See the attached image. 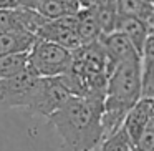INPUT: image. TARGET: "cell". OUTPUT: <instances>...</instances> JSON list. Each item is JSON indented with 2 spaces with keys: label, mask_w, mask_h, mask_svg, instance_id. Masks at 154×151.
Here are the masks:
<instances>
[{
  "label": "cell",
  "mask_w": 154,
  "mask_h": 151,
  "mask_svg": "<svg viewBox=\"0 0 154 151\" xmlns=\"http://www.w3.org/2000/svg\"><path fill=\"white\" fill-rule=\"evenodd\" d=\"M103 98L71 96L50 118L70 151H93L104 136Z\"/></svg>",
  "instance_id": "6da1fadb"
},
{
  "label": "cell",
  "mask_w": 154,
  "mask_h": 151,
  "mask_svg": "<svg viewBox=\"0 0 154 151\" xmlns=\"http://www.w3.org/2000/svg\"><path fill=\"white\" fill-rule=\"evenodd\" d=\"M141 98H143V61H141V57L128 58V60L114 65L108 77L106 95H104V136L123 126L128 111Z\"/></svg>",
  "instance_id": "7a4b0ae2"
},
{
  "label": "cell",
  "mask_w": 154,
  "mask_h": 151,
  "mask_svg": "<svg viewBox=\"0 0 154 151\" xmlns=\"http://www.w3.org/2000/svg\"><path fill=\"white\" fill-rule=\"evenodd\" d=\"M28 70L37 77L50 78L68 73L73 63V52L58 43L37 38L27 53Z\"/></svg>",
  "instance_id": "3957f363"
},
{
  "label": "cell",
  "mask_w": 154,
  "mask_h": 151,
  "mask_svg": "<svg viewBox=\"0 0 154 151\" xmlns=\"http://www.w3.org/2000/svg\"><path fill=\"white\" fill-rule=\"evenodd\" d=\"M73 96L68 90L66 83L61 77H50V78H38L35 95L32 100L28 111L33 115H42L50 118L57 110H60L70 98Z\"/></svg>",
  "instance_id": "277c9868"
},
{
  "label": "cell",
  "mask_w": 154,
  "mask_h": 151,
  "mask_svg": "<svg viewBox=\"0 0 154 151\" xmlns=\"http://www.w3.org/2000/svg\"><path fill=\"white\" fill-rule=\"evenodd\" d=\"M37 75L30 70L17 77L0 80V110H10V108H25L28 110L35 95V88L38 83Z\"/></svg>",
  "instance_id": "5b68a950"
},
{
  "label": "cell",
  "mask_w": 154,
  "mask_h": 151,
  "mask_svg": "<svg viewBox=\"0 0 154 151\" xmlns=\"http://www.w3.org/2000/svg\"><path fill=\"white\" fill-rule=\"evenodd\" d=\"M37 37L42 38V40L58 43L71 52L76 50L78 47H81L76 15H65V17H60V18L47 20L40 27Z\"/></svg>",
  "instance_id": "8992f818"
},
{
  "label": "cell",
  "mask_w": 154,
  "mask_h": 151,
  "mask_svg": "<svg viewBox=\"0 0 154 151\" xmlns=\"http://www.w3.org/2000/svg\"><path fill=\"white\" fill-rule=\"evenodd\" d=\"M100 43L103 45L104 52H106V57H108V60H109L111 70H113L114 65L121 63V61L128 60V58L141 57V55L137 53V50L134 48V45L131 43V40L119 30H114V32H111V33L101 35Z\"/></svg>",
  "instance_id": "52a82bcc"
},
{
  "label": "cell",
  "mask_w": 154,
  "mask_h": 151,
  "mask_svg": "<svg viewBox=\"0 0 154 151\" xmlns=\"http://www.w3.org/2000/svg\"><path fill=\"white\" fill-rule=\"evenodd\" d=\"M154 116V105L146 98H141L129 111H128L126 118L123 121V128L126 130L128 136H129L131 143L137 141V138L141 136V133L144 131V128L147 126V123L151 121V118Z\"/></svg>",
  "instance_id": "ba28073f"
},
{
  "label": "cell",
  "mask_w": 154,
  "mask_h": 151,
  "mask_svg": "<svg viewBox=\"0 0 154 151\" xmlns=\"http://www.w3.org/2000/svg\"><path fill=\"white\" fill-rule=\"evenodd\" d=\"M116 30L123 32L134 45L137 53L143 55L144 45H146L147 35H149V22L139 17H119Z\"/></svg>",
  "instance_id": "9c48e42d"
},
{
  "label": "cell",
  "mask_w": 154,
  "mask_h": 151,
  "mask_svg": "<svg viewBox=\"0 0 154 151\" xmlns=\"http://www.w3.org/2000/svg\"><path fill=\"white\" fill-rule=\"evenodd\" d=\"M37 37L30 32H4L0 33V57L2 55H17V53H28Z\"/></svg>",
  "instance_id": "30bf717a"
},
{
  "label": "cell",
  "mask_w": 154,
  "mask_h": 151,
  "mask_svg": "<svg viewBox=\"0 0 154 151\" xmlns=\"http://www.w3.org/2000/svg\"><path fill=\"white\" fill-rule=\"evenodd\" d=\"M78 18V33H80V40L81 45L86 43H93L98 42L101 37V28L100 24L96 20V15H94L93 8H81L76 14Z\"/></svg>",
  "instance_id": "8fae6325"
},
{
  "label": "cell",
  "mask_w": 154,
  "mask_h": 151,
  "mask_svg": "<svg viewBox=\"0 0 154 151\" xmlns=\"http://www.w3.org/2000/svg\"><path fill=\"white\" fill-rule=\"evenodd\" d=\"M28 70V58L27 53L17 55H2L0 57V80L17 77Z\"/></svg>",
  "instance_id": "7c38bea8"
},
{
  "label": "cell",
  "mask_w": 154,
  "mask_h": 151,
  "mask_svg": "<svg viewBox=\"0 0 154 151\" xmlns=\"http://www.w3.org/2000/svg\"><path fill=\"white\" fill-rule=\"evenodd\" d=\"M98 151H133V143H131L126 130L119 126L116 131L106 134L101 140Z\"/></svg>",
  "instance_id": "4fadbf2b"
},
{
  "label": "cell",
  "mask_w": 154,
  "mask_h": 151,
  "mask_svg": "<svg viewBox=\"0 0 154 151\" xmlns=\"http://www.w3.org/2000/svg\"><path fill=\"white\" fill-rule=\"evenodd\" d=\"M35 10L42 15V17L48 18V20H53V18H60L65 15H70L68 10L57 0H40V4L37 5Z\"/></svg>",
  "instance_id": "5bb4252c"
},
{
  "label": "cell",
  "mask_w": 154,
  "mask_h": 151,
  "mask_svg": "<svg viewBox=\"0 0 154 151\" xmlns=\"http://www.w3.org/2000/svg\"><path fill=\"white\" fill-rule=\"evenodd\" d=\"M133 151H154V116L151 118L147 126L134 143Z\"/></svg>",
  "instance_id": "9a60e30c"
},
{
  "label": "cell",
  "mask_w": 154,
  "mask_h": 151,
  "mask_svg": "<svg viewBox=\"0 0 154 151\" xmlns=\"http://www.w3.org/2000/svg\"><path fill=\"white\" fill-rule=\"evenodd\" d=\"M57 2H60V4L68 10V14H70V15H76L78 12H80L78 0H57Z\"/></svg>",
  "instance_id": "2e32d148"
},
{
  "label": "cell",
  "mask_w": 154,
  "mask_h": 151,
  "mask_svg": "<svg viewBox=\"0 0 154 151\" xmlns=\"http://www.w3.org/2000/svg\"><path fill=\"white\" fill-rule=\"evenodd\" d=\"M18 7H27V8H37V5L40 4V0H17Z\"/></svg>",
  "instance_id": "e0dca14e"
},
{
  "label": "cell",
  "mask_w": 154,
  "mask_h": 151,
  "mask_svg": "<svg viewBox=\"0 0 154 151\" xmlns=\"http://www.w3.org/2000/svg\"><path fill=\"white\" fill-rule=\"evenodd\" d=\"M98 0H78V5H80V10L81 8H90L96 4Z\"/></svg>",
  "instance_id": "ac0fdd59"
},
{
  "label": "cell",
  "mask_w": 154,
  "mask_h": 151,
  "mask_svg": "<svg viewBox=\"0 0 154 151\" xmlns=\"http://www.w3.org/2000/svg\"><path fill=\"white\" fill-rule=\"evenodd\" d=\"M93 151H98V148H96V149H93Z\"/></svg>",
  "instance_id": "d6986e66"
}]
</instances>
